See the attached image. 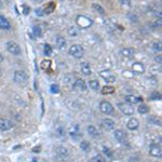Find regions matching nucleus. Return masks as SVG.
Wrapping results in <instances>:
<instances>
[{"mask_svg": "<svg viewBox=\"0 0 162 162\" xmlns=\"http://www.w3.org/2000/svg\"><path fill=\"white\" fill-rule=\"evenodd\" d=\"M0 75H1V70H0Z\"/></svg>", "mask_w": 162, "mask_h": 162, "instance_id": "nucleus-47", "label": "nucleus"}, {"mask_svg": "<svg viewBox=\"0 0 162 162\" xmlns=\"http://www.w3.org/2000/svg\"><path fill=\"white\" fill-rule=\"evenodd\" d=\"M89 86L92 90H94V91H98L100 90V82L96 80H91L89 82Z\"/></svg>", "mask_w": 162, "mask_h": 162, "instance_id": "nucleus-26", "label": "nucleus"}, {"mask_svg": "<svg viewBox=\"0 0 162 162\" xmlns=\"http://www.w3.org/2000/svg\"><path fill=\"white\" fill-rule=\"evenodd\" d=\"M50 90H51V93H53V94H57V93H59V86L58 84H52L51 88H50Z\"/></svg>", "mask_w": 162, "mask_h": 162, "instance_id": "nucleus-33", "label": "nucleus"}, {"mask_svg": "<svg viewBox=\"0 0 162 162\" xmlns=\"http://www.w3.org/2000/svg\"><path fill=\"white\" fill-rule=\"evenodd\" d=\"M80 148H81V150H83L84 152H89V151L91 150V145H90L89 142L83 140V142H81L80 143Z\"/></svg>", "mask_w": 162, "mask_h": 162, "instance_id": "nucleus-22", "label": "nucleus"}, {"mask_svg": "<svg viewBox=\"0 0 162 162\" xmlns=\"http://www.w3.org/2000/svg\"><path fill=\"white\" fill-rule=\"evenodd\" d=\"M88 132L91 136L93 137H97V136H100V132H98V130L94 127V125H90L88 127Z\"/></svg>", "mask_w": 162, "mask_h": 162, "instance_id": "nucleus-21", "label": "nucleus"}, {"mask_svg": "<svg viewBox=\"0 0 162 162\" xmlns=\"http://www.w3.org/2000/svg\"><path fill=\"white\" fill-rule=\"evenodd\" d=\"M52 51H53V49H52V46L49 44V43H46L44 44V48H43V52H44V55H46V56H50L52 54Z\"/></svg>", "mask_w": 162, "mask_h": 162, "instance_id": "nucleus-27", "label": "nucleus"}, {"mask_svg": "<svg viewBox=\"0 0 162 162\" xmlns=\"http://www.w3.org/2000/svg\"><path fill=\"white\" fill-rule=\"evenodd\" d=\"M76 23L78 25L80 28H89L93 25V21L91 19H89L88 16H84V15H78L76 17Z\"/></svg>", "mask_w": 162, "mask_h": 162, "instance_id": "nucleus-1", "label": "nucleus"}, {"mask_svg": "<svg viewBox=\"0 0 162 162\" xmlns=\"http://www.w3.org/2000/svg\"><path fill=\"white\" fill-rule=\"evenodd\" d=\"M127 127L129 130H132V131H135V130H137L138 127H140V122L136 118H131L128 121Z\"/></svg>", "mask_w": 162, "mask_h": 162, "instance_id": "nucleus-15", "label": "nucleus"}, {"mask_svg": "<svg viewBox=\"0 0 162 162\" xmlns=\"http://www.w3.org/2000/svg\"><path fill=\"white\" fill-rule=\"evenodd\" d=\"M11 28V24L8 20L5 19L4 16L0 15V29L9 30Z\"/></svg>", "mask_w": 162, "mask_h": 162, "instance_id": "nucleus-16", "label": "nucleus"}, {"mask_svg": "<svg viewBox=\"0 0 162 162\" xmlns=\"http://www.w3.org/2000/svg\"><path fill=\"white\" fill-rule=\"evenodd\" d=\"M93 9H94V10H96L97 12H98V13H100V14L105 13V10H104V9H103L100 4H97V3H93Z\"/></svg>", "mask_w": 162, "mask_h": 162, "instance_id": "nucleus-32", "label": "nucleus"}, {"mask_svg": "<svg viewBox=\"0 0 162 162\" xmlns=\"http://www.w3.org/2000/svg\"><path fill=\"white\" fill-rule=\"evenodd\" d=\"M81 71H82V73H83V75H86V76L91 75V68H90L89 63L84 62V63H82V64H81Z\"/></svg>", "mask_w": 162, "mask_h": 162, "instance_id": "nucleus-20", "label": "nucleus"}, {"mask_svg": "<svg viewBox=\"0 0 162 162\" xmlns=\"http://www.w3.org/2000/svg\"><path fill=\"white\" fill-rule=\"evenodd\" d=\"M160 97H161L160 93L154 92V93H152V94L150 95V100H160Z\"/></svg>", "mask_w": 162, "mask_h": 162, "instance_id": "nucleus-36", "label": "nucleus"}, {"mask_svg": "<svg viewBox=\"0 0 162 162\" xmlns=\"http://www.w3.org/2000/svg\"><path fill=\"white\" fill-rule=\"evenodd\" d=\"M32 151H34V152H39V151H40V146H38V147H35V148L32 149Z\"/></svg>", "mask_w": 162, "mask_h": 162, "instance_id": "nucleus-42", "label": "nucleus"}, {"mask_svg": "<svg viewBox=\"0 0 162 162\" xmlns=\"http://www.w3.org/2000/svg\"><path fill=\"white\" fill-rule=\"evenodd\" d=\"M13 128V123L11 120L5 118H0V131H8Z\"/></svg>", "mask_w": 162, "mask_h": 162, "instance_id": "nucleus-9", "label": "nucleus"}, {"mask_svg": "<svg viewBox=\"0 0 162 162\" xmlns=\"http://www.w3.org/2000/svg\"><path fill=\"white\" fill-rule=\"evenodd\" d=\"M22 8H23V13H24L25 15H28V14H29V12H30V8H29V7H28V5L24 4V5H23V7H22Z\"/></svg>", "mask_w": 162, "mask_h": 162, "instance_id": "nucleus-38", "label": "nucleus"}, {"mask_svg": "<svg viewBox=\"0 0 162 162\" xmlns=\"http://www.w3.org/2000/svg\"><path fill=\"white\" fill-rule=\"evenodd\" d=\"M35 1H37V2H43L44 0H35Z\"/></svg>", "mask_w": 162, "mask_h": 162, "instance_id": "nucleus-45", "label": "nucleus"}, {"mask_svg": "<svg viewBox=\"0 0 162 162\" xmlns=\"http://www.w3.org/2000/svg\"><path fill=\"white\" fill-rule=\"evenodd\" d=\"M117 106L120 109V111L123 112L124 115H127V116H132L134 113V108L132 107V105H130L128 103H119Z\"/></svg>", "mask_w": 162, "mask_h": 162, "instance_id": "nucleus-5", "label": "nucleus"}, {"mask_svg": "<svg viewBox=\"0 0 162 162\" xmlns=\"http://www.w3.org/2000/svg\"><path fill=\"white\" fill-rule=\"evenodd\" d=\"M113 92H115V88H112V86H104L102 90V94H112Z\"/></svg>", "mask_w": 162, "mask_h": 162, "instance_id": "nucleus-28", "label": "nucleus"}, {"mask_svg": "<svg viewBox=\"0 0 162 162\" xmlns=\"http://www.w3.org/2000/svg\"><path fill=\"white\" fill-rule=\"evenodd\" d=\"M104 154H105L108 158H111V157H112V152L110 151V149L106 148V147H104Z\"/></svg>", "mask_w": 162, "mask_h": 162, "instance_id": "nucleus-39", "label": "nucleus"}, {"mask_svg": "<svg viewBox=\"0 0 162 162\" xmlns=\"http://www.w3.org/2000/svg\"><path fill=\"white\" fill-rule=\"evenodd\" d=\"M56 46L59 50H64V49L66 48V46H67V41L65 40V38H63V37H57Z\"/></svg>", "mask_w": 162, "mask_h": 162, "instance_id": "nucleus-19", "label": "nucleus"}, {"mask_svg": "<svg viewBox=\"0 0 162 162\" xmlns=\"http://www.w3.org/2000/svg\"><path fill=\"white\" fill-rule=\"evenodd\" d=\"M113 135H115V138H116L118 142H120V143L125 142L128 137L127 133L124 132V131H122V130H116L115 133H113Z\"/></svg>", "mask_w": 162, "mask_h": 162, "instance_id": "nucleus-13", "label": "nucleus"}, {"mask_svg": "<svg viewBox=\"0 0 162 162\" xmlns=\"http://www.w3.org/2000/svg\"><path fill=\"white\" fill-rule=\"evenodd\" d=\"M32 32H34V36L35 37H40L41 34H42V32H41V28L39 26H34L32 27Z\"/></svg>", "mask_w": 162, "mask_h": 162, "instance_id": "nucleus-31", "label": "nucleus"}, {"mask_svg": "<svg viewBox=\"0 0 162 162\" xmlns=\"http://www.w3.org/2000/svg\"><path fill=\"white\" fill-rule=\"evenodd\" d=\"M68 35L71 36V37H76V36L79 35V29L78 28H76V27L71 26L69 29H68Z\"/></svg>", "mask_w": 162, "mask_h": 162, "instance_id": "nucleus-29", "label": "nucleus"}, {"mask_svg": "<svg viewBox=\"0 0 162 162\" xmlns=\"http://www.w3.org/2000/svg\"><path fill=\"white\" fill-rule=\"evenodd\" d=\"M100 77L106 81V82H108V83H113V82L116 81V76L113 75L111 71H109V70L100 71Z\"/></svg>", "mask_w": 162, "mask_h": 162, "instance_id": "nucleus-8", "label": "nucleus"}, {"mask_svg": "<svg viewBox=\"0 0 162 162\" xmlns=\"http://www.w3.org/2000/svg\"><path fill=\"white\" fill-rule=\"evenodd\" d=\"M68 133H69L70 137L73 138V140H78L79 138L82 136V134H81V132H80V130H79L78 124H73V125L69 128V131H68Z\"/></svg>", "mask_w": 162, "mask_h": 162, "instance_id": "nucleus-7", "label": "nucleus"}, {"mask_svg": "<svg viewBox=\"0 0 162 162\" xmlns=\"http://www.w3.org/2000/svg\"><path fill=\"white\" fill-rule=\"evenodd\" d=\"M132 70L133 73L135 74H143L145 71V67L143 66V64H140V63H134L132 65Z\"/></svg>", "mask_w": 162, "mask_h": 162, "instance_id": "nucleus-18", "label": "nucleus"}, {"mask_svg": "<svg viewBox=\"0 0 162 162\" xmlns=\"http://www.w3.org/2000/svg\"><path fill=\"white\" fill-rule=\"evenodd\" d=\"M124 100L128 104L132 105V104H137V103L142 102V97L140 96H135V95H125L124 96Z\"/></svg>", "mask_w": 162, "mask_h": 162, "instance_id": "nucleus-14", "label": "nucleus"}, {"mask_svg": "<svg viewBox=\"0 0 162 162\" xmlns=\"http://www.w3.org/2000/svg\"><path fill=\"white\" fill-rule=\"evenodd\" d=\"M148 110H149V108L147 107L145 104H142V105H140L137 108V111L140 113H147L148 112Z\"/></svg>", "mask_w": 162, "mask_h": 162, "instance_id": "nucleus-30", "label": "nucleus"}, {"mask_svg": "<svg viewBox=\"0 0 162 162\" xmlns=\"http://www.w3.org/2000/svg\"><path fill=\"white\" fill-rule=\"evenodd\" d=\"M36 14H37L38 16H44L46 14H44V12H43V10L41 8H38V9H36Z\"/></svg>", "mask_w": 162, "mask_h": 162, "instance_id": "nucleus-40", "label": "nucleus"}, {"mask_svg": "<svg viewBox=\"0 0 162 162\" xmlns=\"http://www.w3.org/2000/svg\"><path fill=\"white\" fill-rule=\"evenodd\" d=\"M5 46H7L8 52H10L11 54H13L15 56L21 55V48H20L19 44L16 42H14V41H8L7 44H5Z\"/></svg>", "mask_w": 162, "mask_h": 162, "instance_id": "nucleus-4", "label": "nucleus"}, {"mask_svg": "<svg viewBox=\"0 0 162 162\" xmlns=\"http://www.w3.org/2000/svg\"><path fill=\"white\" fill-rule=\"evenodd\" d=\"M115 125H116V123H115V121H113L112 119L106 118L102 121V127L104 128L106 131H112V130L115 129Z\"/></svg>", "mask_w": 162, "mask_h": 162, "instance_id": "nucleus-11", "label": "nucleus"}, {"mask_svg": "<svg viewBox=\"0 0 162 162\" xmlns=\"http://www.w3.org/2000/svg\"><path fill=\"white\" fill-rule=\"evenodd\" d=\"M91 162H105V160H104V158H103L100 154H97V156H95V157L92 158Z\"/></svg>", "mask_w": 162, "mask_h": 162, "instance_id": "nucleus-34", "label": "nucleus"}, {"mask_svg": "<svg viewBox=\"0 0 162 162\" xmlns=\"http://www.w3.org/2000/svg\"><path fill=\"white\" fill-rule=\"evenodd\" d=\"M100 109L103 113L105 115H110V113L113 112V107L110 103L107 102V100H102L100 103Z\"/></svg>", "mask_w": 162, "mask_h": 162, "instance_id": "nucleus-6", "label": "nucleus"}, {"mask_svg": "<svg viewBox=\"0 0 162 162\" xmlns=\"http://www.w3.org/2000/svg\"><path fill=\"white\" fill-rule=\"evenodd\" d=\"M13 79L17 84L24 86V84L27 83V81H28V76L23 70H16L15 73H14Z\"/></svg>", "mask_w": 162, "mask_h": 162, "instance_id": "nucleus-2", "label": "nucleus"}, {"mask_svg": "<svg viewBox=\"0 0 162 162\" xmlns=\"http://www.w3.org/2000/svg\"><path fill=\"white\" fill-rule=\"evenodd\" d=\"M56 154H59L61 157H66L68 154V150L67 148H65V147H57L56 148Z\"/></svg>", "mask_w": 162, "mask_h": 162, "instance_id": "nucleus-23", "label": "nucleus"}, {"mask_svg": "<svg viewBox=\"0 0 162 162\" xmlns=\"http://www.w3.org/2000/svg\"><path fill=\"white\" fill-rule=\"evenodd\" d=\"M120 3H121L122 5H127V7L131 5V1H130V0H120Z\"/></svg>", "mask_w": 162, "mask_h": 162, "instance_id": "nucleus-41", "label": "nucleus"}, {"mask_svg": "<svg viewBox=\"0 0 162 162\" xmlns=\"http://www.w3.org/2000/svg\"><path fill=\"white\" fill-rule=\"evenodd\" d=\"M156 61L157 62H159V64H161V56L159 55V57H156Z\"/></svg>", "mask_w": 162, "mask_h": 162, "instance_id": "nucleus-43", "label": "nucleus"}, {"mask_svg": "<svg viewBox=\"0 0 162 162\" xmlns=\"http://www.w3.org/2000/svg\"><path fill=\"white\" fill-rule=\"evenodd\" d=\"M148 122L151 124H154V125H161V120L156 116H151L150 118L148 119Z\"/></svg>", "mask_w": 162, "mask_h": 162, "instance_id": "nucleus-25", "label": "nucleus"}, {"mask_svg": "<svg viewBox=\"0 0 162 162\" xmlns=\"http://www.w3.org/2000/svg\"><path fill=\"white\" fill-rule=\"evenodd\" d=\"M149 154L156 158H161L162 157V149L159 145H151L149 147Z\"/></svg>", "mask_w": 162, "mask_h": 162, "instance_id": "nucleus-10", "label": "nucleus"}, {"mask_svg": "<svg viewBox=\"0 0 162 162\" xmlns=\"http://www.w3.org/2000/svg\"><path fill=\"white\" fill-rule=\"evenodd\" d=\"M69 54L75 58H80V57L83 56L84 50L83 48L80 46V44H73V46L69 48Z\"/></svg>", "mask_w": 162, "mask_h": 162, "instance_id": "nucleus-3", "label": "nucleus"}, {"mask_svg": "<svg viewBox=\"0 0 162 162\" xmlns=\"http://www.w3.org/2000/svg\"><path fill=\"white\" fill-rule=\"evenodd\" d=\"M73 88L76 91H86V82H84V80H82V79H77V80L74 82Z\"/></svg>", "mask_w": 162, "mask_h": 162, "instance_id": "nucleus-12", "label": "nucleus"}, {"mask_svg": "<svg viewBox=\"0 0 162 162\" xmlns=\"http://www.w3.org/2000/svg\"><path fill=\"white\" fill-rule=\"evenodd\" d=\"M64 128L63 127H59L58 129L56 130V135L57 136H59V137H62V136H64Z\"/></svg>", "mask_w": 162, "mask_h": 162, "instance_id": "nucleus-35", "label": "nucleus"}, {"mask_svg": "<svg viewBox=\"0 0 162 162\" xmlns=\"http://www.w3.org/2000/svg\"><path fill=\"white\" fill-rule=\"evenodd\" d=\"M154 50L157 52L161 51V42H154Z\"/></svg>", "mask_w": 162, "mask_h": 162, "instance_id": "nucleus-37", "label": "nucleus"}, {"mask_svg": "<svg viewBox=\"0 0 162 162\" xmlns=\"http://www.w3.org/2000/svg\"><path fill=\"white\" fill-rule=\"evenodd\" d=\"M55 9V4H54V2H49L48 7L44 9H42L43 12H44V14H50L51 12H53V10Z\"/></svg>", "mask_w": 162, "mask_h": 162, "instance_id": "nucleus-24", "label": "nucleus"}, {"mask_svg": "<svg viewBox=\"0 0 162 162\" xmlns=\"http://www.w3.org/2000/svg\"><path fill=\"white\" fill-rule=\"evenodd\" d=\"M2 61H3V55H2L1 53H0V63L2 62Z\"/></svg>", "mask_w": 162, "mask_h": 162, "instance_id": "nucleus-44", "label": "nucleus"}, {"mask_svg": "<svg viewBox=\"0 0 162 162\" xmlns=\"http://www.w3.org/2000/svg\"><path fill=\"white\" fill-rule=\"evenodd\" d=\"M0 5H1V0H0Z\"/></svg>", "mask_w": 162, "mask_h": 162, "instance_id": "nucleus-46", "label": "nucleus"}, {"mask_svg": "<svg viewBox=\"0 0 162 162\" xmlns=\"http://www.w3.org/2000/svg\"><path fill=\"white\" fill-rule=\"evenodd\" d=\"M134 50H133L132 48H124L122 49L121 51H120V54H121L123 57H128V58H130V57H133L134 56Z\"/></svg>", "mask_w": 162, "mask_h": 162, "instance_id": "nucleus-17", "label": "nucleus"}]
</instances>
